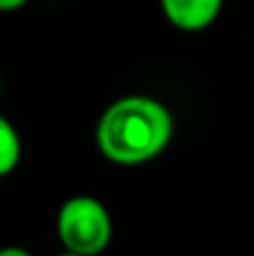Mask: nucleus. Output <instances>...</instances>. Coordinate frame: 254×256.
<instances>
[{
    "instance_id": "nucleus-1",
    "label": "nucleus",
    "mask_w": 254,
    "mask_h": 256,
    "mask_svg": "<svg viewBox=\"0 0 254 256\" xmlns=\"http://www.w3.org/2000/svg\"><path fill=\"white\" fill-rule=\"evenodd\" d=\"M97 146L106 160L135 166L158 158L174 137V117L162 102L128 94L112 102L97 122Z\"/></svg>"
},
{
    "instance_id": "nucleus-2",
    "label": "nucleus",
    "mask_w": 254,
    "mask_h": 256,
    "mask_svg": "<svg viewBox=\"0 0 254 256\" xmlns=\"http://www.w3.org/2000/svg\"><path fill=\"white\" fill-rule=\"evenodd\" d=\"M56 234L66 252L79 256H97L110 245V214L92 196L68 198L58 209Z\"/></svg>"
},
{
    "instance_id": "nucleus-3",
    "label": "nucleus",
    "mask_w": 254,
    "mask_h": 256,
    "mask_svg": "<svg viewBox=\"0 0 254 256\" xmlns=\"http://www.w3.org/2000/svg\"><path fill=\"white\" fill-rule=\"evenodd\" d=\"M225 0H160L164 18L180 32H202L220 16Z\"/></svg>"
},
{
    "instance_id": "nucleus-4",
    "label": "nucleus",
    "mask_w": 254,
    "mask_h": 256,
    "mask_svg": "<svg viewBox=\"0 0 254 256\" xmlns=\"http://www.w3.org/2000/svg\"><path fill=\"white\" fill-rule=\"evenodd\" d=\"M20 137L7 117L0 115V178L9 176L20 162Z\"/></svg>"
},
{
    "instance_id": "nucleus-5",
    "label": "nucleus",
    "mask_w": 254,
    "mask_h": 256,
    "mask_svg": "<svg viewBox=\"0 0 254 256\" xmlns=\"http://www.w3.org/2000/svg\"><path fill=\"white\" fill-rule=\"evenodd\" d=\"M30 0H0V14H9V12H16V9L25 7Z\"/></svg>"
},
{
    "instance_id": "nucleus-6",
    "label": "nucleus",
    "mask_w": 254,
    "mask_h": 256,
    "mask_svg": "<svg viewBox=\"0 0 254 256\" xmlns=\"http://www.w3.org/2000/svg\"><path fill=\"white\" fill-rule=\"evenodd\" d=\"M0 256H32L27 250L16 248V245H9V248H0Z\"/></svg>"
},
{
    "instance_id": "nucleus-7",
    "label": "nucleus",
    "mask_w": 254,
    "mask_h": 256,
    "mask_svg": "<svg viewBox=\"0 0 254 256\" xmlns=\"http://www.w3.org/2000/svg\"><path fill=\"white\" fill-rule=\"evenodd\" d=\"M58 256H79V254H72V252H63V254H58Z\"/></svg>"
},
{
    "instance_id": "nucleus-8",
    "label": "nucleus",
    "mask_w": 254,
    "mask_h": 256,
    "mask_svg": "<svg viewBox=\"0 0 254 256\" xmlns=\"http://www.w3.org/2000/svg\"><path fill=\"white\" fill-rule=\"evenodd\" d=\"M0 90H2V79H0Z\"/></svg>"
}]
</instances>
